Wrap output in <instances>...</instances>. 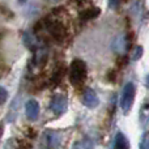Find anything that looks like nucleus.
Returning <instances> with one entry per match:
<instances>
[{"label": "nucleus", "mask_w": 149, "mask_h": 149, "mask_svg": "<svg viewBox=\"0 0 149 149\" xmlns=\"http://www.w3.org/2000/svg\"><path fill=\"white\" fill-rule=\"evenodd\" d=\"M128 140L126 139L122 132H118L115 136V141H114V149H128Z\"/></svg>", "instance_id": "obj_8"}, {"label": "nucleus", "mask_w": 149, "mask_h": 149, "mask_svg": "<svg viewBox=\"0 0 149 149\" xmlns=\"http://www.w3.org/2000/svg\"><path fill=\"white\" fill-rule=\"evenodd\" d=\"M135 95H136V88H135V85L132 82H127L123 88L122 97H120V107L124 114L130 113L132 105H134Z\"/></svg>", "instance_id": "obj_3"}, {"label": "nucleus", "mask_w": 149, "mask_h": 149, "mask_svg": "<svg viewBox=\"0 0 149 149\" xmlns=\"http://www.w3.org/2000/svg\"><path fill=\"white\" fill-rule=\"evenodd\" d=\"M86 74H88V70H86V64H85L84 60L81 59H74L72 60L70 65V82L73 86L79 88L86 80Z\"/></svg>", "instance_id": "obj_1"}, {"label": "nucleus", "mask_w": 149, "mask_h": 149, "mask_svg": "<svg viewBox=\"0 0 149 149\" xmlns=\"http://www.w3.org/2000/svg\"><path fill=\"white\" fill-rule=\"evenodd\" d=\"M1 134H3V124H0V137H1Z\"/></svg>", "instance_id": "obj_17"}, {"label": "nucleus", "mask_w": 149, "mask_h": 149, "mask_svg": "<svg viewBox=\"0 0 149 149\" xmlns=\"http://www.w3.org/2000/svg\"><path fill=\"white\" fill-rule=\"evenodd\" d=\"M50 1H54V3H56V1H59V0H50Z\"/></svg>", "instance_id": "obj_18"}, {"label": "nucleus", "mask_w": 149, "mask_h": 149, "mask_svg": "<svg viewBox=\"0 0 149 149\" xmlns=\"http://www.w3.org/2000/svg\"><path fill=\"white\" fill-rule=\"evenodd\" d=\"M7 100H8V90L4 86H0V105H3Z\"/></svg>", "instance_id": "obj_12"}, {"label": "nucleus", "mask_w": 149, "mask_h": 149, "mask_svg": "<svg viewBox=\"0 0 149 149\" xmlns=\"http://www.w3.org/2000/svg\"><path fill=\"white\" fill-rule=\"evenodd\" d=\"M39 103L36 100H29L25 103V114L29 120H36L39 116Z\"/></svg>", "instance_id": "obj_6"}, {"label": "nucleus", "mask_w": 149, "mask_h": 149, "mask_svg": "<svg viewBox=\"0 0 149 149\" xmlns=\"http://www.w3.org/2000/svg\"><path fill=\"white\" fill-rule=\"evenodd\" d=\"M0 76H1V72H0Z\"/></svg>", "instance_id": "obj_19"}, {"label": "nucleus", "mask_w": 149, "mask_h": 149, "mask_svg": "<svg viewBox=\"0 0 149 149\" xmlns=\"http://www.w3.org/2000/svg\"><path fill=\"white\" fill-rule=\"evenodd\" d=\"M101 13V9L97 7H89L86 9H84L81 13H80V20L82 22H86V21H90V20H94L95 17H98Z\"/></svg>", "instance_id": "obj_7"}, {"label": "nucleus", "mask_w": 149, "mask_h": 149, "mask_svg": "<svg viewBox=\"0 0 149 149\" xmlns=\"http://www.w3.org/2000/svg\"><path fill=\"white\" fill-rule=\"evenodd\" d=\"M143 47L141 46H137V47H135L134 49V51H132V55H131V58H132V60H135V62H136V60H139L140 58L143 56Z\"/></svg>", "instance_id": "obj_11"}, {"label": "nucleus", "mask_w": 149, "mask_h": 149, "mask_svg": "<svg viewBox=\"0 0 149 149\" xmlns=\"http://www.w3.org/2000/svg\"><path fill=\"white\" fill-rule=\"evenodd\" d=\"M42 24H43L42 29H45L54 41L59 42V43L64 42V39L67 38V29L60 21L52 20V18H46Z\"/></svg>", "instance_id": "obj_2"}, {"label": "nucleus", "mask_w": 149, "mask_h": 149, "mask_svg": "<svg viewBox=\"0 0 149 149\" xmlns=\"http://www.w3.org/2000/svg\"><path fill=\"white\" fill-rule=\"evenodd\" d=\"M107 79H109V81L110 82H115V79H116V72L114 70H111L110 72H109L107 74Z\"/></svg>", "instance_id": "obj_14"}, {"label": "nucleus", "mask_w": 149, "mask_h": 149, "mask_svg": "<svg viewBox=\"0 0 149 149\" xmlns=\"http://www.w3.org/2000/svg\"><path fill=\"white\" fill-rule=\"evenodd\" d=\"M63 76H64V68H58V70L54 72V74H52V77H51V82H52L54 85L59 84V82L62 81Z\"/></svg>", "instance_id": "obj_10"}, {"label": "nucleus", "mask_w": 149, "mask_h": 149, "mask_svg": "<svg viewBox=\"0 0 149 149\" xmlns=\"http://www.w3.org/2000/svg\"><path fill=\"white\" fill-rule=\"evenodd\" d=\"M123 1V0H109V7L110 8H116L119 7V4Z\"/></svg>", "instance_id": "obj_15"}, {"label": "nucleus", "mask_w": 149, "mask_h": 149, "mask_svg": "<svg viewBox=\"0 0 149 149\" xmlns=\"http://www.w3.org/2000/svg\"><path fill=\"white\" fill-rule=\"evenodd\" d=\"M145 86H147L148 89H149V74H148L147 77H145Z\"/></svg>", "instance_id": "obj_16"}, {"label": "nucleus", "mask_w": 149, "mask_h": 149, "mask_svg": "<svg viewBox=\"0 0 149 149\" xmlns=\"http://www.w3.org/2000/svg\"><path fill=\"white\" fill-rule=\"evenodd\" d=\"M50 109L54 114L60 115L67 110V97L63 94H55L51 98V102H50Z\"/></svg>", "instance_id": "obj_4"}, {"label": "nucleus", "mask_w": 149, "mask_h": 149, "mask_svg": "<svg viewBox=\"0 0 149 149\" xmlns=\"http://www.w3.org/2000/svg\"><path fill=\"white\" fill-rule=\"evenodd\" d=\"M82 103H84L86 107H89V109L97 107L98 103H100V100H98L97 93H95L93 89H90V88L85 89V92L82 93Z\"/></svg>", "instance_id": "obj_5"}, {"label": "nucleus", "mask_w": 149, "mask_h": 149, "mask_svg": "<svg viewBox=\"0 0 149 149\" xmlns=\"http://www.w3.org/2000/svg\"><path fill=\"white\" fill-rule=\"evenodd\" d=\"M140 149H149V132L143 136L141 144H140Z\"/></svg>", "instance_id": "obj_13"}, {"label": "nucleus", "mask_w": 149, "mask_h": 149, "mask_svg": "<svg viewBox=\"0 0 149 149\" xmlns=\"http://www.w3.org/2000/svg\"><path fill=\"white\" fill-rule=\"evenodd\" d=\"M45 140H46L47 149H55L59 145V136L56 134L47 132V134H45Z\"/></svg>", "instance_id": "obj_9"}]
</instances>
